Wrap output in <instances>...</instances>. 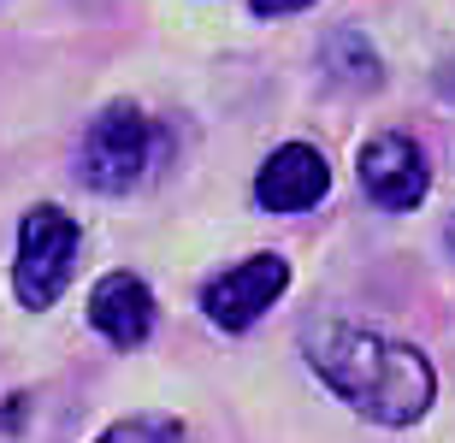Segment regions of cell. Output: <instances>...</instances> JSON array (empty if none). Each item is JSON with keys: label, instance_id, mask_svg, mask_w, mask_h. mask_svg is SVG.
<instances>
[{"label": "cell", "instance_id": "6da1fadb", "mask_svg": "<svg viewBox=\"0 0 455 443\" xmlns=\"http://www.w3.org/2000/svg\"><path fill=\"white\" fill-rule=\"evenodd\" d=\"M302 355L320 373V384L372 426H414L426 420L438 373L414 343H396L385 331H361L343 320H320L302 331Z\"/></svg>", "mask_w": 455, "mask_h": 443}, {"label": "cell", "instance_id": "ba28073f", "mask_svg": "<svg viewBox=\"0 0 455 443\" xmlns=\"http://www.w3.org/2000/svg\"><path fill=\"white\" fill-rule=\"evenodd\" d=\"M320 66L338 77L343 89H379L385 83V66H379V48H372L361 30H338V36H325V48H320Z\"/></svg>", "mask_w": 455, "mask_h": 443}, {"label": "cell", "instance_id": "9c48e42d", "mask_svg": "<svg viewBox=\"0 0 455 443\" xmlns=\"http://www.w3.org/2000/svg\"><path fill=\"white\" fill-rule=\"evenodd\" d=\"M95 443H184V420H172V414H124Z\"/></svg>", "mask_w": 455, "mask_h": 443}, {"label": "cell", "instance_id": "8fae6325", "mask_svg": "<svg viewBox=\"0 0 455 443\" xmlns=\"http://www.w3.org/2000/svg\"><path fill=\"white\" fill-rule=\"evenodd\" d=\"M438 89H443V95H450V101H455V59H450V66L438 71Z\"/></svg>", "mask_w": 455, "mask_h": 443}, {"label": "cell", "instance_id": "30bf717a", "mask_svg": "<svg viewBox=\"0 0 455 443\" xmlns=\"http://www.w3.org/2000/svg\"><path fill=\"white\" fill-rule=\"evenodd\" d=\"M314 0H249V12H260V18H284V12H307Z\"/></svg>", "mask_w": 455, "mask_h": 443}, {"label": "cell", "instance_id": "5b68a950", "mask_svg": "<svg viewBox=\"0 0 455 443\" xmlns=\"http://www.w3.org/2000/svg\"><path fill=\"white\" fill-rule=\"evenodd\" d=\"M355 171H361V189H367L379 207H390V213L420 207L426 189H432V166H426L420 142L403 137V131H385V137L361 142V154H355Z\"/></svg>", "mask_w": 455, "mask_h": 443}, {"label": "cell", "instance_id": "52a82bcc", "mask_svg": "<svg viewBox=\"0 0 455 443\" xmlns=\"http://www.w3.org/2000/svg\"><path fill=\"white\" fill-rule=\"evenodd\" d=\"M89 325L101 331L113 349H136L154 331V290L136 273H107L89 290Z\"/></svg>", "mask_w": 455, "mask_h": 443}, {"label": "cell", "instance_id": "8992f818", "mask_svg": "<svg viewBox=\"0 0 455 443\" xmlns=\"http://www.w3.org/2000/svg\"><path fill=\"white\" fill-rule=\"evenodd\" d=\"M331 189V166H325L320 148L307 142H284V148L267 154V166L254 171V202L267 213H307Z\"/></svg>", "mask_w": 455, "mask_h": 443}, {"label": "cell", "instance_id": "7a4b0ae2", "mask_svg": "<svg viewBox=\"0 0 455 443\" xmlns=\"http://www.w3.org/2000/svg\"><path fill=\"white\" fill-rule=\"evenodd\" d=\"M172 137L166 124H154L142 107L113 101L107 113H95L84 131V148H77V178L101 195H124V189L148 184L154 166L166 160Z\"/></svg>", "mask_w": 455, "mask_h": 443}, {"label": "cell", "instance_id": "3957f363", "mask_svg": "<svg viewBox=\"0 0 455 443\" xmlns=\"http://www.w3.org/2000/svg\"><path fill=\"white\" fill-rule=\"evenodd\" d=\"M77 242H84V225L71 219L66 207H30L24 225H18V260H12V290L24 307H53L60 290L71 284V266H77Z\"/></svg>", "mask_w": 455, "mask_h": 443}, {"label": "cell", "instance_id": "277c9868", "mask_svg": "<svg viewBox=\"0 0 455 443\" xmlns=\"http://www.w3.org/2000/svg\"><path fill=\"white\" fill-rule=\"evenodd\" d=\"M284 290H290V260L284 255H249V260L225 266V273L207 284L202 307L220 331H249Z\"/></svg>", "mask_w": 455, "mask_h": 443}, {"label": "cell", "instance_id": "7c38bea8", "mask_svg": "<svg viewBox=\"0 0 455 443\" xmlns=\"http://www.w3.org/2000/svg\"><path fill=\"white\" fill-rule=\"evenodd\" d=\"M443 237H450V255H455V219H450V231H443Z\"/></svg>", "mask_w": 455, "mask_h": 443}]
</instances>
